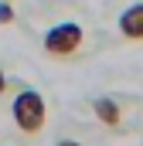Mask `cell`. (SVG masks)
<instances>
[{"mask_svg": "<svg viewBox=\"0 0 143 146\" xmlns=\"http://www.w3.org/2000/svg\"><path fill=\"white\" fill-rule=\"evenodd\" d=\"M119 34L126 41H143V3H133L119 14Z\"/></svg>", "mask_w": 143, "mask_h": 146, "instance_id": "277c9868", "label": "cell"}, {"mask_svg": "<svg viewBox=\"0 0 143 146\" xmlns=\"http://www.w3.org/2000/svg\"><path fill=\"white\" fill-rule=\"evenodd\" d=\"M58 146H82V143H75V139H58Z\"/></svg>", "mask_w": 143, "mask_h": 146, "instance_id": "52a82bcc", "label": "cell"}, {"mask_svg": "<svg viewBox=\"0 0 143 146\" xmlns=\"http://www.w3.org/2000/svg\"><path fill=\"white\" fill-rule=\"evenodd\" d=\"M92 112H96V119H99L106 129H123V109H119L116 99H109V95L92 99Z\"/></svg>", "mask_w": 143, "mask_h": 146, "instance_id": "3957f363", "label": "cell"}, {"mask_svg": "<svg viewBox=\"0 0 143 146\" xmlns=\"http://www.w3.org/2000/svg\"><path fill=\"white\" fill-rule=\"evenodd\" d=\"M14 7H10V0H0V24H14Z\"/></svg>", "mask_w": 143, "mask_h": 146, "instance_id": "5b68a950", "label": "cell"}, {"mask_svg": "<svg viewBox=\"0 0 143 146\" xmlns=\"http://www.w3.org/2000/svg\"><path fill=\"white\" fill-rule=\"evenodd\" d=\"M7 92V75H3V68H0V95Z\"/></svg>", "mask_w": 143, "mask_h": 146, "instance_id": "8992f818", "label": "cell"}, {"mask_svg": "<svg viewBox=\"0 0 143 146\" xmlns=\"http://www.w3.org/2000/svg\"><path fill=\"white\" fill-rule=\"evenodd\" d=\"M10 115H14V126L24 133V136H37L48 122V106H44V95L34 92V88H21L14 95V106H10Z\"/></svg>", "mask_w": 143, "mask_h": 146, "instance_id": "6da1fadb", "label": "cell"}, {"mask_svg": "<svg viewBox=\"0 0 143 146\" xmlns=\"http://www.w3.org/2000/svg\"><path fill=\"white\" fill-rule=\"evenodd\" d=\"M82 44H85V31H82V24H75V21L55 24V27L44 34V51H48L51 58H58V61L75 58V54L82 51Z\"/></svg>", "mask_w": 143, "mask_h": 146, "instance_id": "7a4b0ae2", "label": "cell"}]
</instances>
